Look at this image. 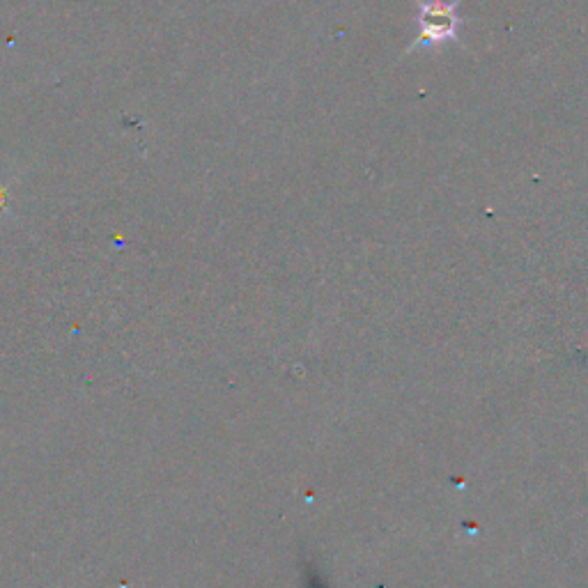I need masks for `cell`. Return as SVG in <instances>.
<instances>
[{
  "label": "cell",
  "mask_w": 588,
  "mask_h": 588,
  "mask_svg": "<svg viewBox=\"0 0 588 588\" xmlns=\"http://www.w3.org/2000/svg\"><path fill=\"white\" fill-rule=\"evenodd\" d=\"M462 0H414L419 12V35L407 46L405 53L419 49H441L448 42H458L462 19Z\"/></svg>",
  "instance_id": "cell-1"
},
{
  "label": "cell",
  "mask_w": 588,
  "mask_h": 588,
  "mask_svg": "<svg viewBox=\"0 0 588 588\" xmlns=\"http://www.w3.org/2000/svg\"><path fill=\"white\" fill-rule=\"evenodd\" d=\"M7 207H10V198H7V189L0 187V214H5Z\"/></svg>",
  "instance_id": "cell-2"
}]
</instances>
